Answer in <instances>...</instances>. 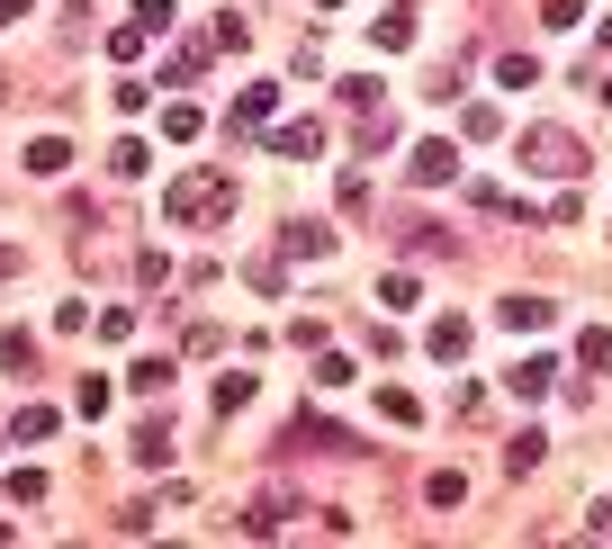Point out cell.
Returning <instances> with one entry per match:
<instances>
[{"mask_svg": "<svg viewBox=\"0 0 612 549\" xmlns=\"http://www.w3.org/2000/svg\"><path fill=\"white\" fill-rule=\"evenodd\" d=\"M163 217H172V226H226V217H235V180H226V172H180V180L163 189Z\"/></svg>", "mask_w": 612, "mask_h": 549, "instance_id": "cell-1", "label": "cell"}, {"mask_svg": "<svg viewBox=\"0 0 612 549\" xmlns=\"http://www.w3.org/2000/svg\"><path fill=\"white\" fill-rule=\"evenodd\" d=\"M522 163H531L540 180H550V172H559V180H585V145H577L568 126H531V135H522Z\"/></svg>", "mask_w": 612, "mask_h": 549, "instance_id": "cell-2", "label": "cell"}, {"mask_svg": "<svg viewBox=\"0 0 612 549\" xmlns=\"http://www.w3.org/2000/svg\"><path fill=\"white\" fill-rule=\"evenodd\" d=\"M405 180H415V189H450V180H459V145H442V135H424V145L405 154Z\"/></svg>", "mask_w": 612, "mask_h": 549, "instance_id": "cell-3", "label": "cell"}, {"mask_svg": "<svg viewBox=\"0 0 612 549\" xmlns=\"http://www.w3.org/2000/svg\"><path fill=\"white\" fill-rule=\"evenodd\" d=\"M270 108H280V91H270V82H252V91L226 108V135H235V145H252V135L270 126Z\"/></svg>", "mask_w": 612, "mask_h": 549, "instance_id": "cell-4", "label": "cell"}, {"mask_svg": "<svg viewBox=\"0 0 612 549\" xmlns=\"http://www.w3.org/2000/svg\"><path fill=\"white\" fill-rule=\"evenodd\" d=\"M208 63H217V37H189V45H172V63H163V82H208Z\"/></svg>", "mask_w": 612, "mask_h": 549, "instance_id": "cell-5", "label": "cell"}, {"mask_svg": "<svg viewBox=\"0 0 612 549\" xmlns=\"http://www.w3.org/2000/svg\"><path fill=\"white\" fill-rule=\"evenodd\" d=\"M126 459H135V468H172V424H163V415L135 424V433H126Z\"/></svg>", "mask_w": 612, "mask_h": 549, "instance_id": "cell-6", "label": "cell"}, {"mask_svg": "<svg viewBox=\"0 0 612 549\" xmlns=\"http://www.w3.org/2000/svg\"><path fill=\"white\" fill-rule=\"evenodd\" d=\"M280 522H289V487H252V514H243V531H252V540H270Z\"/></svg>", "mask_w": 612, "mask_h": 549, "instance_id": "cell-7", "label": "cell"}, {"mask_svg": "<svg viewBox=\"0 0 612 549\" xmlns=\"http://www.w3.org/2000/svg\"><path fill=\"white\" fill-rule=\"evenodd\" d=\"M433 361H468V342H478V333H468V315H433Z\"/></svg>", "mask_w": 612, "mask_h": 549, "instance_id": "cell-8", "label": "cell"}, {"mask_svg": "<svg viewBox=\"0 0 612 549\" xmlns=\"http://www.w3.org/2000/svg\"><path fill=\"white\" fill-rule=\"evenodd\" d=\"M315 145H324V126H315V117H289L280 135H270V154H289V163H307Z\"/></svg>", "mask_w": 612, "mask_h": 549, "instance_id": "cell-9", "label": "cell"}, {"mask_svg": "<svg viewBox=\"0 0 612 549\" xmlns=\"http://www.w3.org/2000/svg\"><path fill=\"white\" fill-rule=\"evenodd\" d=\"M163 135H172V145H198V135H208V108H198V100H172V108H163Z\"/></svg>", "mask_w": 612, "mask_h": 549, "instance_id": "cell-10", "label": "cell"}, {"mask_svg": "<svg viewBox=\"0 0 612 549\" xmlns=\"http://www.w3.org/2000/svg\"><path fill=\"white\" fill-rule=\"evenodd\" d=\"M577 370L612 379V324H585V333H577Z\"/></svg>", "mask_w": 612, "mask_h": 549, "instance_id": "cell-11", "label": "cell"}, {"mask_svg": "<svg viewBox=\"0 0 612 549\" xmlns=\"http://www.w3.org/2000/svg\"><path fill=\"white\" fill-rule=\"evenodd\" d=\"M280 252H289V261H324L333 235H324V226H280Z\"/></svg>", "mask_w": 612, "mask_h": 549, "instance_id": "cell-12", "label": "cell"}, {"mask_svg": "<svg viewBox=\"0 0 612 549\" xmlns=\"http://www.w3.org/2000/svg\"><path fill=\"white\" fill-rule=\"evenodd\" d=\"M505 324H514V333H540V324H550V298H531V289H514V298H505Z\"/></svg>", "mask_w": 612, "mask_h": 549, "instance_id": "cell-13", "label": "cell"}, {"mask_svg": "<svg viewBox=\"0 0 612 549\" xmlns=\"http://www.w3.org/2000/svg\"><path fill=\"white\" fill-rule=\"evenodd\" d=\"M145 163H154V145H145V135H117V154H108V172H117V180H145Z\"/></svg>", "mask_w": 612, "mask_h": 549, "instance_id": "cell-14", "label": "cell"}, {"mask_svg": "<svg viewBox=\"0 0 612 549\" xmlns=\"http://www.w3.org/2000/svg\"><path fill=\"white\" fill-rule=\"evenodd\" d=\"M63 163H73V145H63V135H37V145H28V172H37V180H54Z\"/></svg>", "mask_w": 612, "mask_h": 549, "instance_id": "cell-15", "label": "cell"}, {"mask_svg": "<svg viewBox=\"0 0 612 549\" xmlns=\"http://www.w3.org/2000/svg\"><path fill=\"white\" fill-rule=\"evenodd\" d=\"M252 387H261L252 370H226V379H217V415H243V405H252Z\"/></svg>", "mask_w": 612, "mask_h": 549, "instance_id": "cell-16", "label": "cell"}, {"mask_svg": "<svg viewBox=\"0 0 612 549\" xmlns=\"http://www.w3.org/2000/svg\"><path fill=\"white\" fill-rule=\"evenodd\" d=\"M378 415H387V424H405V433H415V424H424V405H415V387H378Z\"/></svg>", "mask_w": 612, "mask_h": 549, "instance_id": "cell-17", "label": "cell"}, {"mask_svg": "<svg viewBox=\"0 0 612 549\" xmlns=\"http://www.w3.org/2000/svg\"><path fill=\"white\" fill-rule=\"evenodd\" d=\"M540 450H550V433H540V424H531V433H514V450H505V468H514V477H531V468H540Z\"/></svg>", "mask_w": 612, "mask_h": 549, "instance_id": "cell-18", "label": "cell"}, {"mask_svg": "<svg viewBox=\"0 0 612 549\" xmlns=\"http://www.w3.org/2000/svg\"><path fill=\"white\" fill-rule=\"evenodd\" d=\"M424 505H468V477H459V468H433V477H424Z\"/></svg>", "mask_w": 612, "mask_h": 549, "instance_id": "cell-19", "label": "cell"}, {"mask_svg": "<svg viewBox=\"0 0 612 549\" xmlns=\"http://www.w3.org/2000/svg\"><path fill=\"white\" fill-rule=\"evenodd\" d=\"M405 37H415V10H405V0H396V10H387V19H378V28H370V45H387V54H396V45H405Z\"/></svg>", "mask_w": 612, "mask_h": 549, "instance_id": "cell-20", "label": "cell"}, {"mask_svg": "<svg viewBox=\"0 0 612 549\" xmlns=\"http://www.w3.org/2000/svg\"><path fill=\"white\" fill-rule=\"evenodd\" d=\"M505 387H514V396H550V361H514Z\"/></svg>", "mask_w": 612, "mask_h": 549, "instance_id": "cell-21", "label": "cell"}, {"mask_svg": "<svg viewBox=\"0 0 612 549\" xmlns=\"http://www.w3.org/2000/svg\"><path fill=\"white\" fill-rule=\"evenodd\" d=\"M343 91V108H361V117H378V73H352V82H333Z\"/></svg>", "mask_w": 612, "mask_h": 549, "instance_id": "cell-22", "label": "cell"}, {"mask_svg": "<svg viewBox=\"0 0 612 549\" xmlns=\"http://www.w3.org/2000/svg\"><path fill=\"white\" fill-rule=\"evenodd\" d=\"M0 370L28 379V370H37V342H28V333H0Z\"/></svg>", "mask_w": 612, "mask_h": 549, "instance_id": "cell-23", "label": "cell"}, {"mask_svg": "<svg viewBox=\"0 0 612 549\" xmlns=\"http://www.w3.org/2000/svg\"><path fill=\"white\" fill-rule=\"evenodd\" d=\"M415 298H424V289L405 280V270H387V280H378V307H387V315H405V307H415Z\"/></svg>", "mask_w": 612, "mask_h": 549, "instance_id": "cell-24", "label": "cell"}, {"mask_svg": "<svg viewBox=\"0 0 612 549\" xmlns=\"http://www.w3.org/2000/svg\"><path fill=\"white\" fill-rule=\"evenodd\" d=\"M126 387H135V396H163V387H172V361H135Z\"/></svg>", "mask_w": 612, "mask_h": 549, "instance_id": "cell-25", "label": "cell"}, {"mask_svg": "<svg viewBox=\"0 0 612 549\" xmlns=\"http://www.w3.org/2000/svg\"><path fill=\"white\" fill-rule=\"evenodd\" d=\"M54 433H63L54 405H28V415H19V442H54Z\"/></svg>", "mask_w": 612, "mask_h": 549, "instance_id": "cell-26", "label": "cell"}, {"mask_svg": "<svg viewBox=\"0 0 612 549\" xmlns=\"http://www.w3.org/2000/svg\"><path fill=\"white\" fill-rule=\"evenodd\" d=\"M540 28H559V37L585 28V0H540Z\"/></svg>", "mask_w": 612, "mask_h": 549, "instance_id": "cell-27", "label": "cell"}, {"mask_svg": "<svg viewBox=\"0 0 612 549\" xmlns=\"http://www.w3.org/2000/svg\"><path fill=\"white\" fill-rule=\"evenodd\" d=\"M243 45H252V19L226 10V19H217V54H243Z\"/></svg>", "mask_w": 612, "mask_h": 549, "instance_id": "cell-28", "label": "cell"}, {"mask_svg": "<svg viewBox=\"0 0 612 549\" xmlns=\"http://www.w3.org/2000/svg\"><path fill=\"white\" fill-rule=\"evenodd\" d=\"M496 82H505V91H531V82H540V63H531V54H505V63H496Z\"/></svg>", "mask_w": 612, "mask_h": 549, "instance_id": "cell-29", "label": "cell"}, {"mask_svg": "<svg viewBox=\"0 0 612 549\" xmlns=\"http://www.w3.org/2000/svg\"><path fill=\"white\" fill-rule=\"evenodd\" d=\"M10 505H45V468H10Z\"/></svg>", "mask_w": 612, "mask_h": 549, "instance_id": "cell-30", "label": "cell"}, {"mask_svg": "<svg viewBox=\"0 0 612 549\" xmlns=\"http://www.w3.org/2000/svg\"><path fill=\"white\" fill-rule=\"evenodd\" d=\"M405 244H415V252H459V235H450V226H405Z\"/></svg>", "mask_w": 612, "mask_h": 549, "instance_id": "cell-31", "label": "cell"}, {"mask_svg": "<svg viewBox=\"0 0 612 549\" xmlns=\"http://www.w3.org/2000/svg\"><path fill=\"white\" fill-rule=\"evenodd\" d=\"M135 28H145V37H163V28H172V0H135Z\"/></svg>", "mask_w": 612, "mask_h": 549, "instance_id": "cell-32", "label": "cell"}, {"mask_svg": "<svg viewBox=\"0 0 612 549\" xmlns=\"http://www.w3.org/2000/svg\"><path fill=\"white\" fill-rule=\"evenodd\" d=\"M585 531H594V540H612V496H594V505H585Z\"/></svg>", "mask_w": 612, "mask_h": 549, "instance_id": "cell-33", "label": "cell"}, {"mask_svg": "<svg viewBox=\"0 0 612 549\" xmlns=\"http://www.w3.org/2000/svg\"><path fill=\"white\" fill-rule=\"evenodd\" d=\"M10 19H28V0H0V28H10Z\"/></svg>", "mask_w": 612, "mask_h": 549, "instance_id": "cell-34", "label": "cell"}, {"mask_svg": "<svg viewBox=\"0 0 612 549\" xmlns=\"http://www.w3.org/2000/svg\"><path fill=\"white\" fill-rule=\"evenodd\" d=\"M0 280H19V252H10V244H0Z\"/></svg>", "mask_w": 612, "mask_h": 549, "instance_id": "cell-35", "label": "cell"}, {"mask_svg": "<svg viewBox=\"0 0 612 549\" xmlns=\"http://www.w3.org/2000/svg\"><path fill=\"white\" fill-rule=\"evenodd\" d=\"M315 10H343V0H315Z\"/></svg>", "mask_w": 612, "mask_h": 549, "instance_id": "cell-36", "label": "cell"}, {"mask_svg": "<svg viewBox=\"0 0 612 549\" xmlns=\"http://www.w3.org/2000/svg\"><path fill=\"white\" fill-rule=\"evenodd\" d=\"M0 100H10V73H0Z\"/></svg>", "mask_w": 612, "mask_h": 549, "instance_id": "cell-37", "label": "cell"}, {"mask_svg": "<svg viewBox=\"0 0 612 549\" xmlns=\"http://www.w3.org/2000/svg\"><path fill=\"white\" fill-rule=\"evenodd\" d=\"M0 450H10V433H0Z\"/></svg>", "mask_w": 612, "mask_h": 549, "instance_id": "cell-38", "label": "cell"}]
</instances>
